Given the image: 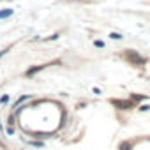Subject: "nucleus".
<instances>
[{
	"mask_svg": "<svg viewBox=\"0 0 150 150\" xmlns=\"http://www.w3.org/2000/svg\"><path fill=\"white\" fill-rule=\"evenodd\" d=\"M124 58L129 60V64H132V65H136V67H143V65L146 64V58L141 57V55H139L138 51H134V50H125Z\"/></svg>",
	"mask_w": 150,
	"mask_h": 150,
	"instance_id": "nucleus-1",
	"label": "nucleus"
},
{
	"mask_svg": "<svg viewBox=\"0 0 150 150\" xmlns=\"http://www.w3.org/2000/svg\"><path fill=\"white\" fill-rule=\"evenodd\" d=\"M115 108H118V110H131V108H134V101L132 99H111L110 101Z\"/></svg>",
	"mask_w": 150,
	"mask_h": 150,
	"instance_id": "nucleus-2",
	"label": "nucleus"
},
{
	"mask_svg": "<svg viewBox=\"0 0 150 150\" xmlns=\"http://www.w3.org/2000/svg\"><path fill=\"white\" fill-rule=\"evenodd\" d=\"M48 65H51V64H44V65H35V67H30V69L25 72V76H27V78H30V76H34L35 72L42 71V69H44V67H48Z\"/></svg>",
	"mask_w": 150,
	"mask_h": 150,
	"instance_id": "nucleus-3",
	"label": "nucleus"
},
{
	"mask_svg": "<svg viewBox=\"0 0 150 150\" xmlns=\"http://www.w3.org/2000/svg\"><path fill=\"white\" fill-rule=\"evenodd\" d=\"M132 146H134V141H129V139H125V141H122V143H120L118 150H132Z\"/></svg>",
	"mask_w": 150,
	"mask_h": 150,
	"instance_id": "nucleus-4",
	"label": "nucleus"
},
{
	"mask_svg": "<svg viewBox=\"0 0 150 150\" xmlns=\"http://www.w3.org/2000/svg\"><path fill=\"white\" fill-rule=\"evenodd\" d=\"M129 99H132L134 103H139V101H146V99H148V96H145V94H143V96H141V94H131V96H129Z\"/></svg>",
	"mask_w": 150,
	"mask_h": 150,
	"instance_id": "nucleus-5",
	"label": "nucleus"
},
{
	"mask_svg": "<svg viewBox=\"0 0 150 150\" xmlns=\"http://www.w3.org/2000/svg\"><path fill=\"white\" fill-rule=\"evenodd\" d=\"M13 14V9H4V11H0V20H4V18H9Z\"/></svg>",
	"mask_w": 150,
	"mask_h": 150,
	"instance_id": "nucleus-6",
	"label": "nucleus"
},
{
	"mask_svg": "<svg viewBox=\"0 0 150 150\" xmlns=\"http://www.w3.org/2000/svg\"><path fill=\"white\" fill-rule=\"evenodd\" d=\"M110 39H113V41H122V39H124V35H122V34H118V32H111V34H110Z\"/></svg>",
	"mask_w": 150,
	"mask_h": 150,
	"instance_id": "nucleus-7",
	"label": "nucleus"
},
{
	"mask_svg": "<svg viewBox=\"0 0 150 150\" xmlns=\"http://www.w3.org/2000/svg\"><path fill=\"white\" fill-rule=\"evenodd\" d=\"M11 101V96L9 94H4L2 97H0V104H6V103H9Z\"/></svg>",
	"mask_w": 150,
	"mask_h": 150,
	"instance_id": "nucleus-8",
	"label": "nucleus"
},
{
	"mask_svg": "<svg viewBox=\"0 0 150 150\" xmlns=\"http://www.w3.org/2000/svg\"><path fill=\"white\" fill-rule=\"evenodd\" d=\"M28 97H30V96H23V97H20V99H18V101H16V104H14V108H18V106H20V104H21V103H23V101H27V99H28Z\"/></svg>",
	"mask_w": 150,
	"mask_h": 150,
	"instance_id": "nucleus-9",
	"label": "nucleus"
},
{
	"mask_svg": "<svg viewBox=\"0 0 150 150\" xmlns=\"http://www.w3.org/2000/svg\"><path fill=\"white\" fill-rule=\"evenodd\" d=\"M94 46H96V48H104V42L99 41V39H96V41H94Z\"/></svg>",
	"mask_w": 150,
	"mask_h": 150,
	"instance_id": "nucleus-10",
	"label": "nucleus"
},
{
	"mask_svg": "<svg viewBox=\"0 0 150 150\" xmlns=\"http://www.w3.org/2000/svg\"><path fill=\"white\" fill-rule=\"evenodd\" d=\"M138 110H139V111H150V104H141Z\"/></svg>",
	"mask_w": 150,
	"mask_h": 150,
	"instance_id": "nucleus-11",
	"label": "nucleus"
},
{
	"mask_svg": "<svg viewBox=\"0 0 150 150\" xmlns=\"http://www.w3.org/2000/svg\"><path fill=\"white\" fill-rule=\"evenodd\" d=\"M6 132L7 134H14V125H7L6 127Z\"/></svg>",
	"mask_w": 150,
	"mask_h": 150,
	"instance_id": "nucleus-12",
	"label": "nucleus"
},
{
	"mask_svg": "<svg viewBox=\"0 0 150 150\" xmlns=\"http://www.w3.org/2000/svg\"><path fill=\"white\" fill-rule=\"evenodd\" d=\"M13 124H14V117H13V115H11V117H9V118H7V125H13Z\"/></svg>",
	"mask_w": 150,
	"mask_h": 150,
	"instance_id": "nucleus-13",
	"label": "nucleus"
},
{
	"mask_svg": "<svg viewBox=\"0 0 150 150\" xmlns=\"http://www.w3.org/2000/svg\"><path fill=\"white\" fill-rule=\"evenodd\" d=\"M92 92H94V94H96V96H101V90H99V88H97V87H94V88H92Z\"/></svg>",
	"mask_w": 150,
	"mask_h": 150,
	"instance_id": "nucleus-14",
	"label": "nucleus"
},
{
	"mask_svg": "<svg viewBox=\"0 0 150 150\" xmlns=\"http://www.w3.org/2000/svg\"><path fill=\"white\" fill-rule=\"evenodd\" d=\"M9 50H11V48H6V50H2V51H0V58H2V57H4V55L9 51Z\"/></svg>",
	"mask_w": 150,
	"mask_h": 150,
	"instance_id": "nucleus-15",
	"label": "nucleus"
},
{
	"mask_svg": "<svg viewBox=\"0 0 150 150\" xmlns=\"http://www.w3.org/2000/svg\"><path fill=\"white\" fill-rule=\"evenodd\" d=\"M58 37H60L58 34H53V35H51V37H48V39H50V41H55V39H58Z\"/></svg>",
	"mask_w": 150,
	"mask_h": 150,
	"instance_id": "nucleus-16",
	"label": "nucleus"
},
{
	"mask_svg": "<svg viewBox=\"0 0 150 150\" xmlns=\"http://www.w3.org/2000/svg\"><path fill=\"white\" fill-rule=\"evenodd\" d=\"M32 145H34V146H42V143H41V141H32Z\"/></svg>",
	"mask_w": 150,
	"mask_h": 150,
	"instance_id": "nucleus-17",
	"label": "nucleus"
},
{
	"mask_svg": "<svg viewBox=\"0 0 150 150\" xmlns=\"http://www.w3.org/2000/svg\"><path fill=\"white\" fill-rule=\"evenodd\" d=\"M0 146H4V143H2V141H0Z\"/></svg>",
	"mask_w": 150,
	"mask_h": 150,
	"instance_id": "nucleus-18",
	"label": "nucleus"
},
{
	"mask_svg": "<svg viewBox=\"0 0 150 150\" xmlns=\"http://www.w3.org/2000/svg\"><path fill=\"white\" fill-rule=\"evenodd\" d=\"M148 139H150V138H148Z\"/></svg>",
	"mask_w": 150,
	"mask_h": 150,
	"instance_id": "nucleus-19",
	"label": "nucleus"
}]
</instances>
